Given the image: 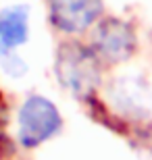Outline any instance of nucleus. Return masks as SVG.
<instances>
[{"mask_svg": "<svg viewBox=\"0 0 152 160\" xmlns=\"http://www.w3.org/2000/svg\"><path fill=\"white\" fill-rule=\"evenodd\" d=\"M54 73L59 83L73 96L90 98L100 85L102 62L92 46H86L81 42H65L56 52Z\"/></svg>", "mask_w": 152, "mask_h": 160, "instance_id": "f257e3e1", "label": "nucleus"}, {"mask_svg": "<svg viewBox=\"0 0 152 160\" xmlns=\"http://www.w3.org/2000/svg\"><path fill=\"white\" fill-rule=\"evenodd\" d=\"M63 127L59 108L44 96H29L19 110V142L25 148H38Z\"/></svg>", "mask_w": 152, "mask_h": 160, "instance_id": "f03ea898", "label": "nucleus"}, {"mask_svg": "<svg viewBox=\"0 0 152 160\" xmlns=\"http://www.w3.org/2000/svg\"><path fill=\"white\" fill-rule=\"evenodd\" d=\"M90 46L102 65H119L131 58L138 48V38L127 21L108 17L96 21Z\"/></svg>", "mask_w": 152, "mask_h": 160, "instance_id": "7ed1b4c3", "label": "nucleus"}, {"mask_svg": "<svg viewBox=\"0 0 152 160\" xmlns=\"http://www.w3.org/2000/svg\"><path fill=\"white\" fill-rule=\"evenodd\" d=\"M48 15L54 29L63 33H81L102 15V0H48Z\"/></svg>", "mask_w": 152, "mask_h": 160, "instance_id": "20e7f679", "label": "nucleus"}, {"mask_svg": "<svg viewBox=\"0 0 152 160\" xmlns=\"http://www.w3.org/2000/svg\"><path fill=\"white\" fill-rule=\"evenodd\" d=\"M113 106L121 114L144 117L148 112V88L140 77H119L111 85Z\"/></svg>", "mask_w": 152, "mask_h": 160, "instance_id": "39448f33", "label": "nucleus"}, {"mask_svg": "<svg viewBox=\"0 0 152 160\" xmlns=\"http://www.w3.org/2000/svg\"><path fill=\"white\" fill-rule=\"evenodd\" d=\"M29 36V8L15 4L0 11V46L17 50Z\"/></svg>", "mask_w": 152, "mask_h": 160, "instance_id": "423d86ee", "label": "nucleus"}, {"mask_svg": "<svg viewBox=\"0 0 152 160\" xmlns=\"http://www.w3.org/2000/svg\"><path fill=\"white\" fill-rule=\"evenodd\" d=\"M0 67L11 77H23L25 73H27V65L17 54V50L4 48V46H0Z\"/></svg>", "mask_w": 152, "mask_h": 160, "instance_id": "0eeeda50", "label": "nucleus"}]
</instances>
